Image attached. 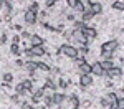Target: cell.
<instances>
[{"label": "cell", "mask_w": 124, "mask_h": 109, "mask_svg": "<svg viewBox=\"0 0 124 109\" xmlns=\"http://www.w3.org/2000/svg\"><path fill=\"white\" fill-rule=\"evenodd\" d=\"M22 84H23L25 91L30 94V93H31V89H33V81H31V79H23V81H22Z\"/></svg>", "instance_id": "obj_19"}, {"label": "cell", "mask_w": 124, "mask_h": 109, "mask_svg": "<svg viewBox=\"0 0 124 109\" xmlns=\"http://www.w3.org/2000/svg\"><path fill=\"white\" fill-rule=\"evenodd\" d=\"M89 2H91V3H94V0H89Z\"/></svg>", "instance_id": "obj_50"}, {"label": "cell", "mask_w": 124, "mask_h": 109, "mask_svg": "<svg viewBox=\"0 0 124 109\" xmlns=\"http://www.w3.org/2000/svg\"><path fill=\"white\" fill-rule=\"evenodd\" d=\"M66 18L70 20V22H75V15H73V13H68V15H66Z\"/></svg>", "instance_id": "obj_44"}, {"label": "cell", "mask_w": 124, "mask_h": 109, "mask_svg": "<svg viewBox=\"0 0 124 109\" xmlns=\"http://www.w3.org/2000/svg\"><path fill=\"white\" fill-rule=\"evenodd\" d=\"M78 53H79V56H85V55L89 53V48H88V46H83L81 50H78Z\"/></svg>", "instance_id": "obj_31"}, {"label": "cell", "mask_w": 124, "mask_h": 109, "mask_svg": "<svg viewBox=\"0 0 124 109\" xmlns=\"http://www.w3.org/2000/svg\"><path fill=\"white\" fill-rule=\"evenodd\" d=\"M83 106H86V108H89V106H91V101H83Z\"/></svg>", "instance_id": "obj_47"}, {"label": "cell", "mask_w": 124, "mask_h": 109, "mask_svg": "<svg viewBox=\"0 0 124 109\" xmlns=\"http://www.w3.org/2000/svg\"><path fill=\"white\" fill-rule=\"evenodd\" d=\"M20 36H22V38H27V40H30V36H31V35H30L28 31H22V35H20Z\"/></svg>", "instance_id": "obj_41"}, {"label": "cell", "mask_w": 124, "mask_h": 109, "mask_svg": "<svg viewBox=\"0 0 124 109\" xmlns=\"http://www.w3.org/2000/svg\"><path fill=\"white\" fill-rule=\"evenodd\" d=\"M119 48V41L117 40H109V41H104L101 45V55L104 56L106 59H113V53Z\"/></svg>", "instance_id": "obj_1"}, {"label": "cell", "mask_w": 124, "mask_h": 109, "mask_svg": "<svg viewBox=\"0 0 124 109\" xmlns=\"http://www.w3.org/2000/svg\"><path fill=\"white\" fill-rule=\"evenodd\" d=\"M119 94H121V98H124V88H121V91H119Z\"/></svg>", "instance_id": "obj_49"}, {"label": "cell", "mask_w": 124, "mask_h": 109, "mask_svg": "<svg viewBox=\"0 0 124 109\" xmlns=\"http://www.w3.org/2000/svg\"><path fill=\"white\" fill-rule=\"evenodd\" d=\"M5 3H7V0H0V10L5 7Z\"/></svg>", "instance_id": "obj_46"}, {"label": "cell", "mask_w": 124, "mask_h": 109, "mask_svg": "<svg viewBox=\"0 0 124 109\" xmlns=\"http://www.w3.org/2000/svg\"><path fill=\"white\" fill-rule=\"evenodd\" d=\"M55 3H56L55 0H46V3H45V7H46V8H51V7H53Z\"/></svg>", "instance_id": "obj_36"}, {"label": "cell", "mask_w": 124, "mask_h": 109, "mask_svg": "<svg viewBox=\"0 0 124 109\" xmlns=\"http://www.w3.org/2000/svg\"><path fill=\"white\" fill-rule=\"evenodd\" d=\"M83 33L86 35V38H88V40H94L96 36H98V30H96L94 27H88V25L83 27Z\"/></svg>", "instance_id": "obj_6"}, {"label": "cell", "mask_w": 124, "mask_h": 109, "mask_svg": "<svg viewBox=\"0 0 124 109\" xmlns=\"http://www.w3.org/2000/svg\"><path fill=\"white\" fill-rule=\"evenodd\" d=\"M113 10H117V12H124V2L123 0H116V2H113Z\"/></svg>", "instance_id": "obj_20"}, {"label": "cell", "mask_w": 124, "mask_h": 109, "mask_svg": "<svg viewBox=\"0 0 124 109\" xmlns=\"http://www.w3.org/2000/svg\"><path fill=\"white\" fill-rule=\"evenodd\" d=\"M2 12L5 13V17H7V15H12V3H10L8 0H7V3H5V7L2 8Z\"/></svg>", "instance_id": "obj_25"}, {"label": "cell", "mask_w": 124, "mask_h": 109, "mask_svg": "<svg viewBox=\"0 0 124 109\" xmlns=\"http://www.w3.org/2000/svg\"><path fill=\"white\" fill-rule=\"evenodd\" d=\"M10 51H12V55H17V56H18L20 53H22V50H20V45H17V43H12V46H10Z\"/></svg>", "instance_id": "obj_23"}, {"label": "cell", "mask_w": 124, "mask_h": 109, "mask_svg": "<svg viewBox=\"0 0 124 109\" xmlns=\"http://www.w3.org/2000/svg\"><path fill=\"white\" fill-rule=\"evenodd\" d=\"M73 10H78V12H81V13H83V12L86 10V7L83 5V2H78V3H76V7H75Z\"/></svg>", "instance_id": "obj_29"}, {"label": "cell", "mask_w": 124, "mask_h": 109, "mask_svg": "<svg viewBox=\"0 0 124 109\" xmlns=\"http://www.w3.org/2000/svg\"><path fill=\"white\" fill-rule=\"evenodd\" d=\"M55 2H60V0H55Z\"/></svg>", "instance_id": "obj_51"}, {"label": "cell", "mask_w": 124, "mask_h": 109, "mask_svg": "<svg viewBox=\"0 0 124 109\" xmlns=\"http://www.w3.org/2000/svg\"><path fill=\"white\" fill-rule=\"evenodd\" d=\"M15 93H17L18 96H27V94H28V93L25 91V88H23V84H22V83H18V84L15 86Z\"/></svg>", "instance_id": "obj_21"}, {"label": "cell", "mask_w": 124, "mask_h": 109, "mask_svg": "<svg viewBox=\"0 0 124 109\" xmlns=\"http://www.w3.org/2000/svg\"><path fill=\"white\" fill-rule=\"evenodd\" d=\"M30 10L38 12V3H37V2H31V3H30Z\"/></svg>", "instance_id": "obj_35"}, {"label": "cell", "mask_w": 124, "mask_h": 109, "mask_svg": "<svg viewBox=\"0 0 124 109\" xmlns=\"http://www.w3.org/2000/svg\"><path fill=\"white\" fill-rule=\"evenodd\" d=\"M101 66H103V69H104L106 73H108V71L113 68L114 65H113V61H111V59H104V61H101Z\"/></svg>", "instance_id": "obj_22"}, {"label": "cell", "mask_w": 124, "mask_h": 109, "mask_svg": "<svg viewBox=\"0 0 124 109\" xmlns=\"http://www.w3.org/2000/svg\"><path fill=\"white\" fill-rule=\"evenodd\" d=\"M31 50V53H33V56H43V55H46V51L43 46H30Z\"/></svg>", "instance_id": "obj_17"}, {"label": "cell", "mask_w": 124, "mask_h": 109, "mask_svg": "<svg viewBox=\"0 0 124 109\" xmlns=\"http://www.w3.org/2000/svg\"><path fill=\"white\" fill-rule=\"evenodd\" d=\"M10 101L17 104V102H18V101H20V96H18V94H12V96H10Z\"/></svg>", "instance_id": "obj_34"}, {"label": "cell", "mask_w": 124, "mask_h": 109, "mask_svg": "<svg viewBox=\"0 0 124 109\" xmlns=\"http://www.w3.org/2000/svg\"><path fill=\"white\" fill-rule=\"evenodd\" d=\"M79 2H83V5H85L86 8H89V7H91V2H89V0H79Z\"/></svg>", "instance_id": "obj_42"}, {"label": "cell", "mask_w": 124, "mask_h": 109, "mask_svg": "<svg viewBox=\"0 0 124 109\" xmlns=\"http://www.w3.org/2000/svg\"><path fill=\"white\" fill-rule=\"evenodd\" d=\"M45 93H46V89H45V88H40V89H37V91L33 93V96H31V102H33V104H38L40 101H41V99H43L45 96H46Z\"/></svg>", "instance_id": "obj_5"}, {"label": "cell", "mask_w": 124, "mask_h": 109, "mask_svg": "<svg viewBox=\"0 0 124 109\" xmlns=\"http://www.w3.org/2000/svg\"><path fill=\"white\" fill-rule=\"evenodd\" d=\"M117 108H119V109H124V98H119V99H117Z\"/></svg>", "instance_id": "obj_38"}, {"label": "cell", "mask_w": 124, "mask_h": 109, "mask_svg": "<svg viewBox=\"0 0 124 109\" xmlns=\"http://www.w3.org/2000/svg\"><path fill=\"white\" fill-rule=\"evenodd\" d=\"M18 109H31V104L30 102H22V106Z\"/></svg>", "instance_id": "obj_37"}, {"label": "cell", "mask_w": 124, "mask_h": 109, "mask_svg": "<svg viewBox=\"0 0 124 109\" xmlns=\"http://www.w3.org/2000/svg\"><path fill=\"white\" fill-rule=\"evenodd\" d=\"M91 10H93L94 15H101L103 13V5L99 2H94V3H91Z\"/></svg>", "instance_id": "obj_18"}, {"label": "cell", "mask_w": 124, "mask_h": 109, "mask_svg": "<svg viewBox=\"0 0 124 109\" xmlns=\"http://www.w3.org/2000/svg\"><path fill=\"white\" fill-rule=\"evenodd\" d=\"M91 68H93V65H89L88 61H85L83 65L78 66V71H79V74H91Z\"/></svg>", "instance_id": "obj_12"}, {"label": "cell", "mask_w": 124, "mask_h": 109, "mask_svg": "<svg viewBox=\"0 0 124 109\" xmlns=\"http://www.w3.org/2000/svg\"><path fill=\"white\" fill-rule=\"evenodd\" d=\"M85 61H86V59H85V56H78V58L75 59V65H76V66H79V65H83Z\"/></svg>", "instance_id": "obj_33"}, {"label": "cell", "mask_w": 124, "mask_h": 109, "mask_svg": "<svg viewBox=\"0 0 124 109\" xmlns=\"http://www.w3.org/2000/svg\"><path fill=\"white\" fill-rule=\"evenodd\" d=\"M78 2H79V0H66V5H68V7H71V10H73L75 7H76Z\"/></svg>", "instance_id": "obj_32"}, {"label": "cell", "mask_w": 124, "mask_h": 109, "mask_svg": "<svg viewBox=\"0 0 124 109\" xmlns=\"http://www.w3.org/2000/svg\"><path fill=\"white\" fill-rule=\"evenodd\" d=\"M99 104H101V106H103V108H109V101H108V98H101L99 99Z\"/></svg>", "instance_id": "obj_30"}, {"label": "cell", "mask_w": 124, "mask_h": 109, "mask_svg": "<svg viewBox=\"0 0 124 109\" xmlns=\"http://www.w3.org/2000/svg\"><path fill=\"white\" fill-rule=\"evenodd\" d=\"M25 68H27V71H28L30 74H33L35 73V69H38V61H27L25 63Z\"/></svg>", "instance_id": "obj_15"}, {"label": "cell", "mask_w": 124, "mask_h": 109, "mask_svg": "<svg viewBox=\"0 0 124 109\" xmlns=\"http://www.w3.org/2000/svg\"><path fill=\"white\" fill-rule=\"evenodd\" d=\"M13 30H17V31H22V27H20V25H15V27H13Z\"/></svg>", "instance_id": "obj_48"}, {"label": "cell", "mask_w": 124, "mask_h": 109, "mask_svg": "<svg viewBox=\"0 0 124 109\" xmlns=\"http://www.w3.org/2000/svg\"><path fill=\"white\" fill-rule=\"evenodd\" d=\"M91 83H93V78H91V74H79V84H81V88H83V89L88 88Z\"/></svg>", "instance_id": "obj_8"}, {"label": "cell", "mask_w": 124, "mask_h": 109, "mask_svg": "<svg viewBox=\"0 0 124 109\" xmlns=\"http://www.w3.org/2000/svg\"><path fill=\"white\" fill-rule=\"evenodd\" d=\"M106 74H108L109 78H121V76H123V68H119V66H113Z\"/></svg>", "instance_id": "obj_9"}, {"label": "cell", "mask_w": 124, "mask_h": 109, "mask_svg": "<svg viewBox=\"0 0 124 109\" xmlns=\"http://www.w3.org/2000/svg\"><path fill=\"white\" fill-rule=\"evenodd\" d=\"M58 55H63V56H66V58H71V59H76L79 56V53H78V48L76 46H71V45H68V43H63L61 46H58Z\"/></svg>", "instance_id": "obj_2"}, {"label": "cell", "mask_w": 124, "mask_h": 109, "mask_svg": "<svg viewBox=\"0 0 124 109\" xmlns=\"http://www.w3.org/2000/svg\"><path fill=\"white\" fill-rule=\"evenodd\" d=\"M12 81H13V74H12V73H5V74H3V83H5V84H10Z\"/></svg>", "instance_id": "obj_26"}, {"label": "cell", "mask_w": 124, "mask_h": 109, "mask_svg": "<svg viewBox=\"0 0 124 109\" xmlns=\"http://www.w3.org/2000/svg\"><path fill=\"white\" fill-rule=\"evenodd\" d=\"M38 69H41V71H45V73H48V71H51V68H50V65H48V63H43V61H38Z\"/></svg>", "instance_id": "obj_24"}, {"label": "cell", "mask_w": 124, "mask_h": 109, "mask_svg": "<svg viewBox=\"0 0 124 109\" xmlns=\"http://www.w3.org/2000/svg\"><path fill=\"white\" fill-rule=\"evenodd\" d=\"M5 41H7V33H3L0 36V45H5Z\"/></svg>", "instance_id": "obj_40"}, {"label": "cell", "mask_w": 124, "mask_h": 109, "mask_svg": "<svg viewBox=\"0 0 124 109\" xmlns=\"http://www.w3.org/2000/svg\"><path fill=\"white\" fill-rule=\"evenodd\" d=\"M12 41H13V43H17V45H20V41H22V36H20V35H15Z\"/></svg>", "instance_id": "obj_39"}, {"label": "cell", "mask_w": 124, "mask_h": 109, "mask_svg": "<svg viewBox=\"0 0 124 109\" xmlns=\"http://www.w3.org/2000/svg\"><path fill=\"white\" fill-rule=\"evenodd\" d=\"M58 88H61V89H66L68 88V84H70V83H68L66 79H58Z\"/></svg>", "instance_id": "obj_28"}, {"label": "cell", "mask_w": 124, "mask_h": 109, "mask_svg": "<svg viewBox=\"0 0 124 109\" xmlns=\"http://www.w3.org/2000/svg\"><path fill=\"white\" fill-rule=\"evenodd\" d=\"M37 15H38L37 12H33V10L28 8L27 12H25V15H23L25 23H27V25H35V23H37Z\"/></svg>", "instance_id": "obj_4"}, {"label": "cell", "mask_w": 124, "mask_h": 109, "mask_svg": "<svg viewBox=\"0 0 124 109\" xmlns=\"http://www.w3.org/2000/svg\"><path fill=\"white\" fill-rule=\"evenodd\" d=\"M68 101H70V108L71 109H79V106H81V102H79V99H78L76 94H71V96L68 98Z\"/></svg>", "instance_id": "obj_13"}, {"label": "cell", "mask_w": 124, "mask_h": 109, "mask_svg": "<svg viewBox=\"0 0 124 109\" xmlns=\"http://www.w3.org/2000/svg\"><path fill=\"white\" fill-rule=\"evenodd\" d=\"M15 65H17V66H25V61H22V59H17V61H15Z\"/></svg>", "instance_id": "obj_43"}, {"label": "cell", "mask_w": 124, "mask_h": 109, "mask_svg": "<svg viewBox=\"0 0 124 109\" xmlns=\"http://www.w3.org/2000/svg\"><path fill=\"white\" fill-rule=\"evenodd\" d=\"M71 38L75 40L76 43L83 45V46H86V45H88V41H89V40L86 38V35L83 33V30H78V28H75L73 31H71Z\"/></svg>", "instance_id": "obj_3"}, {"label": "cell", "mask_w": 124, "mask_h": 109, "mask_svg": "<svg viewBox=\"0 0 124 109\" xmlns=\"http://www.w3.org/2000/svg\"><path fill=\"white\" fill-rule=\"evenodd\" d=\"M91 74H94V76H104L106 71L103 69L101 66V61H96L94 65H93V68H91Z\"/></svg>", "instance_id": "obj_7"}, {"label": "cell", "mask_w": 124, "mask_h": 109, "mask_svg": "<svg viewBox=\"0 0 124 109\" xmlns=\"http://www.w3.org/2000/svg\"><path fill=\"white\" fill-rule=\"evenodd\" d=\"M43 41L45 40L41 38L40 35H31L30 36V46H43Z\"/></svg>", "instance_id": "obj_11"}, {"label": "cell", "mask_w": 124, "mask_h": 109, "mask_svg": "<svg viewBox=\"0 0 124 109\" xmlns=\"http://www.w3.org/2000/svg\"><path fill=\"white\" fill-rule=\"evenodd\" d=\"M106 98H108V101H109V104H111V102H116V101L119 99L117 96H116V93H108Z\"/></svg>", "instance_id": "obj_27"}, {"label": "cell", "mask_w": 124, "mask_h": 109, "mask_svg": "<svg viewBox=\"0 0 124 109\" xmlns=\"http://www.w3.org/2000/svg\"><path fill=\"white\" fill-rule=\"evenodd\" d=\"M66 99H68V96L63 94V93H56V91L53 93V102H55V104H60V106H61Z\"/></svg>", "instance_id": "obj_10"}, {"label": "cell", "mask_w": 124, "mask_h": 109, "mask_svg": "<svg viewBox=\"0 0 124 109\" xmlns=\"http://www.w3.org/2000/svg\"><path fill=\"white\" fill-rule=\"evenodd\" d=\"M43 88L48 89V91H53V93H55V91L58 89V84L55 83V81H53V79H50V78H48L46 81H45V86H43Z\"/></svg>", "instance_id": "obj_16"}, {"label": "cell", "mask_w": 124, "mask_h": 109, "mask_svg": "<svg viewBox=\"0 0 124 109\" xmlns=\"http://www.w3.org/2000/svg\"><path fill=\"white\" fill-rule=\"evenodd\" d=\"M51 74H60V69H58V68H53V69H51Z\"/></svg>", "instance_id": "obj_45"}, {"label": "cell", "mask_w": 124, "mask_h": 109, "mask_svg": "<svg viewBox=\"0 0 124 109\" xmlns=\"http://www.w3.org/2000/svg\"><path fill=\"white\" fill-rule=\"evenodd\" d=\"M31 109H35V108H31Z\"/></svg>", "instance_id": "obj_52"}, {"label": "cell", "mask_w": 124, "mask_h": 109, "mask_svg": "<svg viewBox=\"0 0 124 109\" xmlns=\"http://www.w3.org/2000/svg\"><path fill=\"white\" fill-rule=\"evenodd\" d=\"M94 18V13H93V10H91V7H89V8H86L85 12H83V13H81V20H83V22H89V20H93Z\"/></svg>", "instance_id": "obj_14"}]
</instances>
